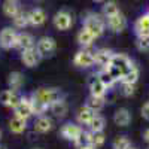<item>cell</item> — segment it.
Returning <instances> with one entry per match:
<instances>
[{
	"label": "cell",
	"mask_w": 149,
	"mask_h": 149,
	"mask_svg": "<svg viewBox=\"0 0 149 149\" xmlns=\"http://www.w3.org/2000/svg\"><path fill=\"white\" fill-rule=\"evenodd\" d=\"M130 149H133V148H130Z\"/></svg>",
	"instance_id": "obj_42"
},
{
	"label": "cell",
	"mask_w": 149,
	"mask_h": 149,
	"mask_svg": "<svg viewBox=\"0 0 149 149\" xmlns=\"http://www.w3.org/2000/svg\"><path fill=\"white\" fill-rule=\"evenodd\" d=\"M40 54L37 52V49L36 48H30V49H26V51H22L21 52V61H22V64L24 66H27V67H36L37 64L40 63Z\"/></svg>",
	"instance_id": "obj_13"
},
{
	"label": "cell",
	"mask_w": 149,
	"mask_h": 149,
	"mask_svg": "<svg viewBox=\"0 0 149 149\" xmlns=\"http://www.w3.org/2000/svg\"><path fill=\"white\" fill-rule=\"evenodd\" d=\"M136 46L142 52H149V37H137Z\"/></svg>",
	"instance_id": "obj_34"
},
{
	"label": "cell",
	"mask_w": 149,
	"mask_h": 149,
	"mask_svg": "<svg viewBox=\"0 0 149 149\" xmlns=\"http://www.w3.org/2000/svg\"><path fill=\"white\" fill-rule=\"evenodd\" d=\"M27 128V119H22L19 116H12L9 121V130L14 133V134H21L24 133Z\"/></svg>",
	"instance_id": "obj_21"
},
{
	"label": "cell",
	"mask_w": 149,
	"mask_h": 149,
	"mask_svg": "<svg viewBox=\"0 0 149 149\" xmlns=\"http://www.w3.org/2000/svg\"><path fill=\"white\" fill-rule=\"evenodd\" d=\"M118 12H119V8H118V5H116L115 0H109L107 3L103 5V17H104V18H109V17H112V15L118 14Z\"/></svg>",
	"instance_id": "obj_30"
},
{
	"label": "cell",
	"mask_w": 149,
	"mask_h": 149,
	"mask_svg": "<svg viewBox=\"0 0 149 149\" xmlns=\"http://www.w3.org/2000/svg\"><path fill=\"white\" fill-rule=\"evenodd\" d=\"M104 21H106V27L113 33H121L127 29V18L121 14V10L109 18H104Z\"/></svg>",
	"instance_id": "obj_6"
},
{
	"label": "cell",
	"mask_w": 149,
	"mask_h": 149,
	"mask_svg": "<svg viewBox=\"0 0 149 149\" xmlns=\"http://www.w3.org/2000/svg\"><path fill=\"white\" fill-rule=\"evenodd\" d=\"M82 127L79 125V124H74V122H66L64 125H61L60 128V134L61 137L69 140V142H74L82 133Z\"/></svg>",
	"instance_id": "obj_7"
},
{
	"label": "cell",
	"mask_w": 149,
	"mask_h": 149,
	"mask_svg": "<svg viewBox=\"0 0 149 149\" xmlns=\"http://www.w3.org/2000/svg\"><path fill=\"white\" fill-rule=\"evenodd\" d=\"M0 139H2V130H0Z\"/></svg>",
	"instance_id": "obj_41"
},
{
	"label": "cell",
	"mask_w": 149,
	"mask_h": 149,
	"mask_svg": "<svg viewBox=\"0 0 149 149\" xmlns=\"http://www.w3.org/2000/svg\"><path fill=\"white\" fill-rule=\"evenodd\" d=\"M90 133V145L93 148H100L106 142V136L103 131H88Z\"/></svg>",
	"instance_id": "obj_26"
},
{
	"label": "cell",
	"mask_w": 149,
	"mask_h": 149,
	"mask_svg": "<svg viewBox=\"0 0 149 149\" xmlns=\"http://www.w3.org/2000/svg\"><path fill=\"white\" fill-rule=\"evenodd\" d=\"M19 95H18V91L15 90H3L0 93V103H2L5 107H12L14 109L17 106V103L19 102Z\"/></svg>",
	"instance_id": "obj_15"
},
{
	"label": "cell",
	"mask_w": 149,
	"mask_h": 149,
	"mask_svg": "<svg viewBox=\"0 0 149 149\" xmlns=\"http://www.w3.org/2000/svg\"><path fill=\"white\" fill-rule=\"evenodd\" d=\"M17 30L14 27H5L0 31V48L2 49H10L15 45L17 39Z\"/></svg>",
	"instance_id": "obj_11"
},
{
	"label": "cell",
	"mask_w": 149,
	"mask_h": 149,
	"mask_svg": "<svg viewBox=\"0 0 149 149\" xmlns=\"http://www.w3.org/2000/svg\"><path fill=\"white\" fill-rule=\"evenodd\" d=\"M73 64L81 69H90L94 66V52L90 49H81L73 57Z\"/></svg>",
	"instance_id": "obj_4"
},
{
	"label": "cell",
	"mask_w": 149,
	"mask_h": 149,
	"mask_svg": "<svg viewBox=\"0 0 149 149\" xmlns=\"http://www.w3.org/2000/svg\"><path fill=\"white\" fill-rule=\"evenodd\" d=\"M104 103H106L104 97H97V95H91V94H90V97L86 98L85 106H88V107L93 109L94 112H100V110L104 107Z\"/></svg>",
	"instance_id": "obj_25"
},
{
	"label": "cell",
	"mask_w": 149,
	"mask_h": 149,
	"mask_svg": "<svg viewBox=\"0 0 149 149\" xmlns=\"http://www.w3.org/2000/svg\"><path fill=\"white\" fill-rule=\"evenodd\" d=\"M12 21H14V26L17 29H24V27L30 26L29 24V14H26L24 10H19L18 14L12 18Z\"/></svg>",
	"instance_id": "obj_28"
},
{
	"label": "cell",
	"mask_w": 149,
	"mask_h": 149,
	"mask_svg": "<svg viewBox=\"0 0 149 149\" xmlns=\"http://www.w3.org/2000/svg\"><path fill=\"white\" fill-rule=\"evenodd\" d=\"M95 115H97V112H94L88 106H82V107H79L78 113H76V121L79 125H88Z\"/></svg>",
	"instance_id": "obj_18"
},
{
	"label": "cell",
	"mask_w": 149,
	"mask_h": 149,
	"mask_svg": "<svg viewBox=\"0 0 149 149\" xmlns=\"http://www.w3.org/2000/svg\"><path fill=\"white\" fill-rule=\"evenodd\" d=\"M143 140L149 143V128H146V130L143 131Z\"/></svg>",
	"instance_id": "obj_37"
},
{
	"label": "cell",
	"mask_w": 149,
	"mask_h": 149,
	"mask_svg": "<svg viewBox=\"0 0 149 149\" xmlns=\"http://www.w3.org/2000/svg\"><path fill=\"white\" fill-rule=\"evenodd\" d=\"M14 113H15V116H19L22 119H29L30 116H33V109H31L30 97H21L19 98V102L14 107Z\"/></svg>",
	"instance_id": "obj_9"
},
{
	"label": "cell",
	"mask_w": 149,
	"mask_h": 149,
	"mask_svg": "<svg viewBox=\"0 0 149 149\" xmlns=\"http://www.w3.org/2000/svg\"><path fill=\"white\" fill-rule=\"evenodd\" d=\"M113 54H115V52L112 51V49H107V48L95 49V51H94V66L100 67V69L107 67V66L110 64Z\"/></svg>",
	"instance_id": "obj_8"
},
{
	"label": "cell",
	"mask_w": 149,
	"mask_h": 149,
	"mask_svg": "<svg viewBox=\"0 0 149 149\" xmlns=\"http://www.w3.org/2000/svg\"><path fill=\"white\" fill-rule=\"evenodd\" d=\"M140 113H142V118L149 121V102H146L143 106H142V110H140Z\"/></svg>",
	"instance_id": "obj_36"
},
{
	"label": "cell",
	"mask_w": 149,
	"mask_h": 149,
	"mask_svg": "<svg viewBox=\"0 0 149 149\" xmlns=\"http://www.w3.org/2000/svg\"><path fill=\"white\" fill-rule=\"evenodd\" d=\"M36 42L33 39V36L30 33H26V31H22V33H18L17 34V39H15V45L14 48L15 49H19V51H26V49H30V48H34Z\"/></svg>",
	"instance_id": "obj_14"
},
{
	"label": "cell",
	"mask_w": 149,
	"mask_h": 149,
	"mask_svg": "<svg viewBox=\"0 0 149 149\" xmlns=\"http://www.w3.org/2000/svg\"><path fill=\"white\" fill-rule=\"evenodd\" d=\"M15 2H17V0H15Z\"/></svg>",
	"instance_id": "obj_43"
},
{
	"label": "cell",
	"mask_w": 149,
	"mask_h": 149,
	"mask_svg": "<svg viewBox=\"0 0 149 149\" xmlns=\"http://www.w3.org/2000/svg\"><path fill=\"white\" fill-rule=\"evenodd\" d=\"M134 33L137 37H149V12L136 19Z\"/></svg>",
	"instance_id": "obj_16"
},
{
	"label": "cell",
	"mask_w": 149,
	"mask_h": 149,
	"mask_svg": "<svg viewBox=\"0 0 149 149\" xmlns=\"http://www.w3.org/2000/svg\"><path fill=\"white\" fill-rule=\"evenodd\" d=\"M88 90L91 95H97V97H104L107 93V88L97 74H91L88 78Z\"/></svg>",
	"instance_id": "obj_12"
},
{
	"label": "cell",
	"mask_w": 149,
	"mask_h": 149,
	"mask_svg": "<svg viewBox=\"0 0 149 149\" xmlns=\"http://www.w3.org/2000/svg\"><path fill=\"white\" fill-rule=\"evenodd\" d=\"M34 48L37 49V52L40 54V57H49V55H52L55 52V49H57V43L55 40L52 39V37H48V36H43L40 37L39 40L36 42Z\"/></svg>",
	"instance_id": "obj_5"
},
{
	"label": "cell",
	"mask_w": 149,
	"mask_h": 149,
	"mask_svg": "<svg viewBox=\"0 0 149 149\" xmlns=\"http://www.w3.org/2000/svg\"><path fill=\"white\" fill-rule=\"evenodd\" d=\"M73 145L76 146L78 149H82V148H86V146H91V145H90V133H88V131H82L79 137L73 142Z\"/></svg>",
	"instance_id": "obj_32"
},
{
	"label": "cell",
	"mask_w": 149,
	"mask_h": 149,
	"mask_svg": "<svg viewBox=\"0 0 149 149\" xmlns=\"http://www.w3.org/2000/svg\"><path fill=\"white\" fill-rule=\"evenodd\" d=\"M104 125H106L104 118H103L102 115H98V113H97V115L91 119V122L88 124L90 131H103V130H104Z\"/></svg>",
	"instance_id": "obj_29"
},
{
	"label": "cell",
	"mask_w": 149,
	"mask_h": 149,
	"mask_svg": "<svg viewBox=\"0 0 149 149\" xmlns=\"http://www.w3.org/2000/svg\"><path fill=\"white\" fill-rule=\"evenodd\" d=\"M30 97L36 98V100H39L40 103H43V104H46L49 107L57 100L63 98V94H61V91L58 88H39L37 91H34Z\"/></svg>",
	"instance_id": "obj_2"
},
{
	"label": "cell",
	"mask_w": 149,
	"mask_h": 149,
	"mask_svg": "<svg viewBox=\"0 0 149 149\" xmlns=\"http://www.w3.org/2000/svg\"><path fill=\"white\" fill-rule=\"evenodd\" d=\"M54 127V124H52V119L46 116V115H40V116H37L34 124H33V128L36 133H39V134H45L48 131H51Z\"/></svg>",
	"instance_id": "obj_17"
},
{
	"label": "cell",
	"mask_w": 149,
	"mask_h": 149,
	"mask_svg": "<svg viewBox=\"0 0 149 149\" xmlns=\"http://www.w3.org/2000/svg\"><path fill=\"white\" fill-rule=\"evenodd\" d=\"M121 94L125 95V97L133 95V94H134V85L125 84V82H121Z\"/></svg>",
	"instance_id": "obj_35"
},
{
	"label": "cell",
	"mask_w": 149,
	"mask_h": 149,
	"mask_svg": "<svg viewBox=\"0 0 149 149\" xmlns=\"http://www.w3.org/2000/svg\"><path fill=\"white\" fill-rule=\"evenodd\" d=\"M49 110L57 116V118H64L67 115V110H69V106H67V102L64 98H60L55 103H52L49 106Z\"/></svg>",
	"instance_id": "obj_23"
},
{
	"label": "cell",
	"mask_w": 149,
	"mask_h": 149,
	"mask_svg": "<svg viewBox=\"0 0 149 149\" xmlns=\"http://www.w3.org/2000/svg\"><path fill=\"white\" fill-rule=\"evenodd\" d=\"M93 2H95V3H100V2H103V0H93Z\"/></svg>",
	"instance_id": "obj_39"
},
{
	"label": "cell",
	"mask_w": 149,
	"mask_h": 149,
	"mask_svg": "<svg viewBox=\"0 0 149 149\" xmlns=\"http://www.w3.org/2000/svg\"><path fill=\"white\" fill-rule=\"evenodd\" d=\"M110 64H112V66H115V67L121 72L122 78L125 76V74H127V73L136 66L134 61H133L130 57H127L125 54H113ZM121 81H122V79H121Z\"/></svg>",
	"instance_id": "obj_3"
},
{
	"label": "cell",
	"mask_w": 149,
	"mask_h": 149,
	"mask_svg": "<svg viewBox=\"0 0 149 149\" xmlns=\"http://www.w3.org/2000/svg\"><path fill=\"white\" fill-rule=\"evenodd\" d=\"M0 149H8L6 146H3V145H0Z\"/></svg>",
	"instance_id": "obj_40"
},
{
	"label": "cell",
	"mask_w": 149,
	"mask_h": 149,
	"mask_svg": "<svg viewBox=\"0 0 149 149\" xmlns=\"http://www.w3.org/2000/svg\"><path fill=\"white\" fill-rule=\"evenodd\" d=\"M8 85L10 90L19 91L24 85V74L21 72H12L8 76Z\"/></svg>",
	"instance_id": "obj_24"
},
{
	"label": "cell",
	"mask_w": 149,
	"mask_h": 149,
	"mask_svg": "<svg viewBox=\"0 0 149 149\" xmlns=\"http://www.w3.org/2000/svg\"><path fill=\"white\" fill-rule=\"evenodd\" d=\"M76 39H78V43L84 48V49H90L91 46H93V43H94V40H95V37L88 31V30H85L84 27H82V30L78 33V36H76Z\"/></svg>",
	"instance_id": "obj_22"
},
{
	"label": "cell",
	"mask_w": 149,
	"mask_h": 149,
	"mask_svg": "<svg viewBox=\"0 0 149 149\" xmlns=\"http://www.w3.org/2000/svg\"><path fill=\"white\" fill-rule=\"evenodd\" d=\"M97 76L100 78V81L104 84V86H106L107 90H109V88H112V86H113V85L116 84V82H115V79L112 78V76H110V74H109L104 69H100V72L97 73Z\"/></svg>",
	"instance_id": "obj_31"
},
{
	"label": "cell",
	"mask_w": 149,
	"mask_h": 149,
	"mask_svg": "<svg viewBox=\"0 0 149 149\" xmlns=\"http://www.w3.org/2000/svg\"><path fill=\"white\" fill-rule=\"evenodd\" d=\"M52 22H54V27H55L57 30L66 31V30H69V29L72 27L73 18H72V15L69 14L67 10H60V12H57V14L54 15Z\"/></svg>",
	"instance_id": "obj_10"
},
{
	"label": "cell",
	"mask_w": 149,
	"mask_h": 149,
	"mask_svg": "<svg viewBox=\"0 0 149 149\" xmlns=\"http://www.w3.org/2000/svg\"><path fill=\"white\" fill-rule=\"evenodd\" d=\"M3 12H5L6 17L14 18L18 12H19V8H18V5H17L15 0H6V2L3 3Z\"/></svg>",
	"instance_id": "obj_27"
},
{
	"label": "cell",
	"mask_w": 149,
	"mask_h": 149,
	"mask_svg": "<svg viewBox=\"0 0 149 149\" xmlns=\"http://www.w3.org/2000/svg\"><path fill=\"white\" fill-rule=\"evenodd\" d=\"M82 149H95V148H93V146H86V148H82Z\"/></svg>",
	"instance_id": "obj_38"
},
{
	"label": "cell",
	"mask_w": 149,
	"mask_h": 149,
	"mask_svg": "<svg viewBox=\"0 0 149 149\" xmlns=\"http://www.w3.org/2000/svg\"><path fill=\"white\" fill-rule=\"evenodd\" d=\"M45 21H46V14H45L43 9L36 8V9L29 12V24L30 26L39 27V26H42V24H45Z\"/></svg>",
	"instance_id": "obj_20"
},
{
	"label": "cell",
	"mask_w": 149,
	"mask_h": 149,
	"mask_svg": "<svg viewBox=\"0 0 149 149\" xmlns=\"http://www.w3.org/2000/svg\"><path fill=\"white\" fill-rule=\"evenodd\" d=\"M112 148L113 149H130L131 143L125 136H118V137L113 140V143H112Z\"/></svg>",
	"instance_id": "obj_33"
},
{
	"label": "cell",
	"mask_w": 149,
	"mask_h": 149,
	"mask_svg": "<svg viewBox=\"0 0 149 149\" xmlns=\"http://www.w3.org/2000/svg\"><path fill=\"white\" fill-rule=\"evenodd\" d=\"M113 122L118 127H127L131 122V113L127 107H119L113 113Z\"/></svg>",
	"instance_id": "obj_19"
},
{
	"label": "cell",
	"mask_w": 149,
	"mask_h": 149,
	"mask_svg": "<svg viewBox=\"0 0 149 149\" xmlns=\"http://www.w3.org/2000/svg\"><path fill=\"white\" fill-rule=\"evenodd\" d=\"M84 29L88 30L95 39L100 37L106 30V21L97 14H88L84 18Z\"/></svg>",
	"instance_id": "obj_1"
}]
</instances>
